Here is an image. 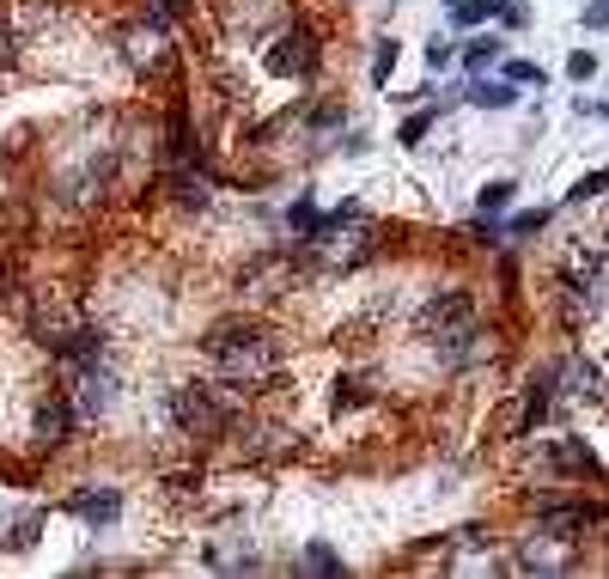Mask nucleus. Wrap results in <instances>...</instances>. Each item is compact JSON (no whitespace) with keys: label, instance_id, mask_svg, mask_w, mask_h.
<instances>
[{"label":"nucleus","instance_id":"1","mask_svg":"<svg viewBox=\"0 0 609 579\" xmlns=\"http://www.w3.org/2000/svg\"><path fill=\"white\" fill-rule=\"evenodd\" d=\"M208 360L226 372V379H262V372H274L281 366V348H274V335H262L257 323H244V318H226V323H213L208 330Z\"/></svg>","mask_w":609,"mask_h":579},{"label":"nucleus","instance_id":"2","mask_svg":"<svg viewBox=\"0 0 609 579\" xmlns=\"http://www.w3.org/2000/svg\"><path fill=\"white\" fill-rule=\"evenodd\" d=\"M244 396L238 391H208V384H177L171 391V421L189 433V440H220L232 427Z\"/></svg>","mask_w":609,"mask_h":579},{"label":"nucleus","instance_id":"3","mask_svg":"<svg viewBox=\"0 0 609 579\" xmlns=\"http://www.w3.org/2000/svg\"><path fill=\"white\" fill-rule=\"evenodd\" d=\"M122 396V379H116V360L104 354H91V360H74V415L79 421H98V415L116 409Z\"/></svg>","mask_w":609,"mask_h":579},{"label":"nucleus","instance_id":"4","mask_svg":"<svg viewBox=\"0 0 609 579\" xmlns=\"http://www.w3.org/2000/svg\"><path fill=\"white\" fill-rule=\"evenodd\" d=\"M543 379H548V391L567 396V403H597V396H609L604 391V372H597L585 354H567V360H555Z\"/></svg>","mask_w":609,"mask_h":579},{"label":"nucleus","instance_id":"5","mask_svg":"<svg viewBox=\"0 0 609 579\" xmlns=\"http://www.w3.org/2000/svg\"><path fill=\"white\" fill-rule=\"evenodd\" d=\"M269 74L274 79H311L318 74V37H311V30H281L269 44Z\"/></svg>","mask_w":609,"mask_h":579},{"label":"nucleus","instance_id":"6","mask_svg":"<svg viewBox=\"0 0 609 579\" xmlns=\"http://www.w3.org/2000/svg\"><path fill=\"white\" fill-rule=\"evenodd\" d=\"M414 323H421L426 335L463 330V323H475V299H470V293H433V299L414 311Z\"/></svg>","mask_w":609,"mask_h":579},{"label":"nucleus","instance_id":"7","mask_svg":"<svg viewBox=\"0 0 609 579\" xmlns=\"http://www.w3.org/2000/svg\"><path fill=\"white\" fill-rule=\"evenodd\" d=\"M439 360L451 366V372H470V366L494 360V342H487L475 323H463V330H445V335H439Z\"/></svg>","mask_w":609,"mask_h":579},{"label":"nucleus","instance_id":"8","mask_svg":"<svg viewBox=\"0 0 609 579\" xmlns=\"http://www.w3.org/2000/svg\"><path fill=\"white\" fill-rule=\"evenodd\" d=\"M567 531H548V537H531V543L518 549V567L524 574H567L573 567V555H567Z\"/></svg>","mask_w":609,"mask_h":579},{"label":"nucleus","instance_id":"9","mask_svg":"<svg viewBox=\"0 0 609 579\" xmlns=\"http://www.w3.org/2000/svg\"><path fill=\"white\" fill-rule=\"evenodd\" d=\"M116 49L128 67H152V61L165 56V37H159V25H122L116 30Z\"/></svg>","mask_w":609,"mask_h":579},{"label":"nucleus","instance_id":"10","mask_svg":"<svg viewBox=\"0 0 609 579\" xmlns=\"http://www.w3.org/2000/svg\"><path fill=\"white\" fill-rule=\"evenodd\" d=\"M67 513H79L86 525H116L122 494H110V488H79V494H67Z\"/></svg>","mask_w":609,"mask_h":579},{"label":"nucleus","instance_id":"11","mask_svg":"<svg viewBox=\"0 0 609 579\" xmlns=\"http://www.w3.org/2000/svg\"><path fill=\"white\" fill-rule=\"evenodd\" d=\"M548 409H555V391H548V379L536 372L531 391H524V415H518V433H536V427L548 421Z\"/></svg>","mask_w":609,"mask_h":579},{"label":"nucleus","instance_id":"12","mask_svg":"<svg viewBox=\"0 0 609 579\" xmlns=\"http://www.w3.org/2000/svg\"><path fill=\"white\" fill-rule=\"evenodd\" d=\"M506 56V44L500 37H494V30H487V37H470V44L457 49V61H463V67H470V74H487V67H494V61Z\"/></svg>","mask_w":609,"mask_h":579},{"label":"nucleus","instance_id":"13","mask_svg":"<svg viewBox=\"0 0 609 579\" xmlns=\"http://www.w3.org/2000/svg\"><path fill=\"white\" fill-rule=\"evenodd\" d=\"M67 415H74V409H67L61 396H49L44 409H37V440H44V445H55L61 433H67Z\"/></svg>","mask_w":609,"mask_h":579},{"label":"nucleus","instance_id":"14","mask_svg":"<svg viewBox=\"0 0 609 579\" xmlns=\"http://www.w3.org/2000/svg\"><path fill=\"white\" fill-rule=\"evenodd\" d=\"M470 104L506 110V104H518V86H506V79H475V86H470Z\"/></svg>","mask_w":609,"mask_h":579},{"label":"nucleus","instance_id":"15","mask_svg":"<svg viewBox=\"0 0 609 579\" xmlns=\"http://www.w3.org/2000/svg\"><path fill=\"white\" fill-rule=\"evenodd\" d=\"M555 470H567V476H592L597 464H592V452H585V440H561V445H555Z\"/></svg>","mask_w":609,"mask_h":579},{"label":"nucleus","instance_id":"16","mask_svg":"<svg viewBox=\"0 0 609 579\" xmlns=\"http://www.w3.org/2000/svg\"><path fill=\"white\" fill-rule=\"evenodd\" d=\"M512 196H518V183H512V177H494V183H482V196H475V208H482V213H500Z\"/></svg>","mask_w":609,"mask_h":579},{"label":"nucleus","instance_id":"17","mask_svg":"<svg viewBox=\"0 0 609 579\" xmlns=\"http://www.w3.org/2000/svg\"><path fill=\"white\" fill-rule=\"evenodd\" d=\"M360 403H372V384H365V379H335V415L360 409Z\"/></svg>","mask_w":609,"mask_h":579},{"label":"nucleus","instance_id":"18","mask_svg":"<svg viewBox=\"0 0 609 579\" xmlns=\"http://www.w3.org/2000/svg\"><path fill=\"white\" fill-rule=\"evenodd\" d=\"M439 110H451V104H445V98H439V104H433V110H421V116H409V122H402V135H396V140H402V147H421V140H426V128H433V116H439Z\"/></svg>","mask_w":609,"mask_h":579},{"label":"nucleus","instance_id":"19","mask_svg":"<svg viewBox=\"0 0 609 579\" xmlns=\"http://www.w3.org/2000/svg\"><path fill=\"white\" fill-rule=\"evenodd\" d=\"M396 56H402V44H396V37H384V44H378V56H372V79H378V86H390Z\"/></svg>","mask_w":609,"mask_h":579},{"label":"nucleus","instance_id":"20","mask_svg":"<svg viewBox=\"0 0 609 579\" xmlns=\"http://www.w3.org/2000/svg\"><path fill=\"white\" fill-rule=\"evenodd\" d=\"M543 79H548V74L536 67V61H518V56L506 61V86H543Z\"/></svg>","mask_w":609,"mask_h":579},{"label":"nucleus","instance_id":"21","mask_svg":"<svg viewBox=\"0 0 609 579\" xmlns=\"http://www.w3.org/2000/svg\"><path fill=\"white\" fill-rule=\"evenodd\" d=\"M304 567H311V574H341V555H335L330 543H311L304 549Z\"/></svg>","mask_w":609,"mask_h":579},{"label":"nucleus","instance_id":"22","mask_svg":"<svg viewBox=\"0 0 609 579\" xmlns=\"http://www.w3.org/2000/svg\"><path fill=\"white\" fill-rule=\"evenodd\" d=\"M592 196H609V171H592V177H579L567 189V201H592Z\"/></svg>","mask_w":609,"mask_h":579},{"label":"nucleus","instance_id":"23","mask_svg":"<svg viewBox=\"0 0 609 579\" xmlns=\"http://www.w3.org/2000/svg\"><path fill=\"white\" fill-rule=\"evenodd\" d=\"M487 13H494V0H463V7H451V25H482Z\"/></svg>","mask_w":609,"mask_h":579},{"label":"nucleus","instance_id":"24","mask_svg":"<svg viewBox=\"0 0 609 579\" xmlns=\"http://www.w3.org/2000/svg\"><path fill=\"white\" fill-rule=\"evenodd\" d=\"M494 19H500L506 30H518L524 19H531V7H524V0H494Z\"/></svg>","mask_w":609,"mask_h":579},{"label":"nucleus","instance_id":"25","mask_svg":"<svg viewBox=\"0 0 609 579\" xmlns=\"http://www.w3.org/2000/svg\"><path fill=\"white\" fill-rule=\"evenodd\" d=\"M543 226H548V208H531V213H518L512 220V238H536Z\"/></svg>","mask_w":609,"mask_h":579},{"label":"nucleus","instance_id":"26","mask_svg":"<svg viewBox=\"0 0 609 579\" xmlns=\"http://www.w3.org/2000/svg\"><path fill=\"white\" fill-rule=\"evenodd\" d=\"M451 61H457V49L445 44V37H433V44H426V67H433V74H445Z\"/></svg>","mask_w":609,"mask_h":579},{"label":"nucleus","instance_id":"27","mask_svg":"<svg viewBox=\"0 0 609 579\" xmlns=\"http://www.w3.org/2000/svg\"><path fill=\"white\" fill-rule=\"evenodd\" d=\"M287 226L293 232H318V208H311V201H293V208H287Z\"/></svg>","mask_w":609,"mask_h":579},{"label":"nucleus","instance_id":"28","mask_svg":"<svg viewBox=\"0 0 609 579\" xmlns=\"http://www.w3.org/2000/svg\"><path fill=\"white\" fill-rule=\"evenodd\" d=\"M592 74H597V56H592V49L567 56V79H592Z\"/></svg>","mask_w":609,"mask_h":579},{"label":"nucleus","instance_id":"29","mask_svg":"<svg viewBox=\"0 0 609 579\" xmlns=\"http://www.w3.org/2000/svg\"><path fill=\"white\" fill-rule=\"evenodd\" d=\"M585 30H609V0H585Z\"/></svg>","mask_w":609,"mask_h":579},{"label":"nucleus","instance_id":"30","mask_svg":"<svg viewBox=\"0 0 609 579\" xmlns=\"http://www.w3.org/2000/svg\"><path fill=\"white\" fill-rule=\"evenodd\" d=\"M30 543H37V518H25V525L7 531V549H30Z\"/></svg>","mask_w":609,"mask_h":579},{"label":"nucleus","instance_id":"31","mask_svg":"<svg viewBox=\"0 0 609 579\" xmlns=\"http://www.w3.org/2000/svg\"><path fill=\"white\" fill-rule=\"evenodd\" d=\"M177 201L183 208H208V189L201 183H177Z\"/></svg>","mask_w":609,"mask_h":579},{"label":"nucleus","instance_id":"32","mask_svg":"<svg viewBox=\"0 0 609 579\" xmlns=\"http://www.w3.org/2000/svg\"><path fill=\"white\" fill-rule=\"evenodd\" d=\"M335 122H341V104H318V110H311V128H335Z\"/></svg>","mask_w":609,"mask_h":579},{"label":"nucleus","instance_id":"33","mask_svg":"<svg viewBox=\"0 0 609 579\" xmlns=\"http://www.w3.org/2000/svg\"><path fill=\"white\" fill-rule=\"evenodd\" d=\"M0 67H13V37L0 30Z\"/></svg>","mask_w":609,"mask_h":579},{"label":"nucleus","instance_id":"34","mask_svg":"<svg viewBox=\"0 0 609 579\" xmlns=\"http://www.w3.org/2000/svg\"><path fill=\"white\" fill-rule=\"evenodd\" d=\"M579 110H592V116H604V122H609V98H597V104H579Z\"/></svg>","mask_w":609,"mask_h":579},{"label":"nucleus","instance_id":"35","mask_svg":"<svg viewBox=\"0 0 609 579\" xmlns=\"http://www.w3.org/2000/svg\"><path fill=\"white\" fill-rule=\"evenodd\" d=\"M445 7H463V0H445Z\"/></svg>","mask_w":609,"mask_h":579},{"label":"nucleus","instance_id":"36","mask_svg":"<svg viewBox=\"0 0 609 579\" xmlns=\"http://www.w3.org/2000/svg\"><path fill=\"white\" fill-rule=\"evenodd\" d=\"M390 7H396V0H390Z\"/></svg>","mask_w":609,"mask_h":579}]
</instances>
